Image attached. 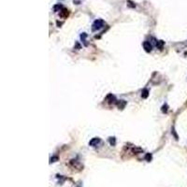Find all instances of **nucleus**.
Instances as JSON below:
<instances>
[{"label": "nucleus", "instance_id": "obj_1", "mask_svg": "<svg viewBox=\"0 0 187 187\" xmlns=\"http://www.w3.org/2000/svg\"><path fill=\"white\" fill-rule=\"evenodd\" d=\"M104 25V21L101 20V19H97L95 20L92 24V30L93 31H96V30H99L100 28H102Z\"/></svg>", "mask_w": 187, "mask_h": 187}, {"label": "nucleus", "instance_id": "obj_2", "mask_svg": "<svg viewBox=\"0 0 187 187\" xmlns=\"http://www.w3.org/2000/svg\"><path fill=\"white\" fill-rule=\"evenodd\" d=\"M143 48L147 52H150L152 51V49H153V46H152V44L150 43V41H144Z\"/></svg>", "mask_w": 187, "mask_h": 187}, {"label": "nucleus", "instance_id": "obj_3", "mask_svg": "<svg viewBox=\"0 0 187 187\" xmlns=\"http://www.w3.org/2000/svg\"><path fill=\"white\" fill-rule=\"evenodd\" d=\"M99 143H100V138H94L89 141V145L92 147L97 146V144Z\"/></svg>", "mask_w": 187, "mask_h": 187}, {"label": "nucleus", "instance_id": "obj_4", "mask_svg": "<svg viewBox=\"0 0 187 187\" xmlns=\"http://www.w3.org/2000/svg\"><path fill=\"white\" fill-rule=\"evenodd\" d=\"M60 17L61 18H67L68 17V15H69V11H68V9H64L60 11Z\"/></svg>", "mask_w": 187, "mask_h": 187}, {"label": "nucleus", "instance_id": "obj_5", "mask_svg": "<svg viewBox=\"0 0 187 187\" xmlns=\"http://www.w3.org/2000/svg\"><path fill=\"white\" fill-rule=\"evenodd\" d=\"M148 95H149V90L148 89L142 90V92H141V96H142V98H147L148 97Z\"/></svg>", "mask_w": 187, "mask_h": 187}, {"label": "nucleus", "instance_id": "obj_6", "mask_svg": "<svg viewBox=\"0 0 187 187\" xmlns=\"http://www.w3.org/2000/svg\"><path fill=\"white\" fill-rule=\"evenodd\" d=\"M62 9H63V7H62V5H61V4H57V5H55V6L53 7V10H54L55 12L61 11Z\"/></svg>", "mask_w": 187, "mask_h": 187}, {"label": "nucleus", "instance_id": "obj_7", "mask_svg": "<svg viewBox=\"0 0 187 187\" xmlns=\"http://www.w3.org/2000/svg\"><path fill=\"white\" fill-rule=\"evenodd\" d=\"M125 105H126V102H125V101H124V100H120V102H119V103H118V107H119V108H120V109H124Z\"/></svg>", "mask_w": 187, "mask_h": 187}, {"label": "nucleus", "instance_id": "obj_8", "mask_svg": "<svg viewBox=\"0 0 187 187\" xmlns=\"http://www.w3.org/2000/svg\"><path fill=\"white\" fill-rule=\"evenodd\" d=\"M163 45H164V41L163 40H159L157 41V44H156V46H157V48H159V49L161 50L162 47H163Z\"/></svg>", "mask_w": 187, "mask_h": 187}, {"label": "nucleus", "instance_id": "obj_9", "mask_svg": "<svg viewBox=\"0 0 187 187\" xmlns=\"http://www.w3.org/2000/svg\"><path fill=\"white\" fill-rule=\"evenodd\" d=\"M109 143H110V145H112V146H114V145H115V144H116V139H115V138H109Z\"/></svg>", "mask_w": 187, "mask_h": 187}, {"label": "nucleus", "instance_id": "obj_10", "mask_svg": "<svg viewBox=\"0 0 187 187\" xmlns=\"http://www.w3.org/2000/svg\"><path fill=\"white\" fill-rule=\"evenodd\" d=\"M107 99H109V103H113V102H114V101H115V97H114V96H113V95H109V96H108V98H107Z\"/></svg>", "mask_w": 187, "mask_h": 187}, {"label": "nucleus", "instance_id": "obj_11", "mask_svg": "<svg viewBox=\"0 0 187 187\" xmlns=\"http://www.w3.org/2000/svg\"><path fill=\"white\" fill-rule=\"evenodd\" d=\"M127 5H128V7H130V8H135L136 7V5L133 3L131 0H127Z\"/></svg>", "mask_w": 187, "mask_h": 187}, {"label": "nucleus", "instance_id": "obj_12", "mask_svg": "<svg viewBox=\"0 0 187 187\" xmlns=\"http://www.w3.org/2000/svg\"><path fill=\"white\" fill-rule=\"evenodd\" d=\"M87 37V35L85 34V33H82V34L81 35V39H82V41H83L84 42V44H85V45H87L86 43H85V37Z\"/></svg>", "mask_w": 187, "mask_h": 187}, {"label": "nucleus", "instance_id": "obj_13", "mask_svg": "<svg viewBox=\"0 0 187 187\" xmlns=\"http://www.w3.org/2000/svg\"><path fill=\"white\" fill-rule=\"evenodd\" d=\"M145 159H146L148 162H150L151 160H152V154H150V153H147L146 156H145Z\"/></svg>", "mask_w": 187, "mask_h": 187}, {"label": "nucleus", "instance_id": "obj_14", "mask_svg": "<svg viewBox=\"0 0 187 187\" xmlns=\"http://www.w3.org/2000/svg\"><path fill=\"white\" fill-rule=\"evenodd\" d=\"M162 110H163V112H167V105L163 106V109H162Z\"/></svg>", "mask_w": 187, "mask_h": 187}, {"label": "nucleus", "instance_id": "obj_15", "mask_svg": "<svg viewBox=\"0 0 187 187\" xmlns=\"http://www.w3.org/2000/svg\"><path fill=\"white\" fill-rule=\"evenodd\" d=\"M57 157H52V158H51V162L50 163H52V162H55V160H57Z\"/></svg>", "mask_w": 187, "mask_h": 187}, {"label": "nucleus", "instance_id": "obj_16", "mask_svg": "<svg viewBox=\"0 0 187 187\" xmlns=\"http://www.w3.org/2000/svg\"><path fill=\"white\" fill-rule=\"evenodd\" d=\"M78 187H81V186H78Z\"/></svg>", "mask_w": 187, "mask_h": 187}]
</instances>
